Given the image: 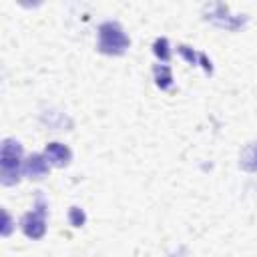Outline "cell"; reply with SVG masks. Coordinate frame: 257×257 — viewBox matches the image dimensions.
Listing matches in <instances>:
<instances>
[{"label":"cell","instance_id":"obj_8","mask_svg":"<svg viewBox=\"0 0 257 257\" xmlns=\"http://www.w3.org/2000/svg\"><path fill=\"white\" fill-rule=\"evenodd\" d=\"M153 76H155V84L161 90H171L173 88V72H171V66H167V64H155L153 66Z\"/></svg>","mask_w":257,"mask_h":257},{"label":"cell","instance_id":"obj_4","mask_svg":"<svg viewBox=\"0 0 257 257\" xmlns=\"http://www.w3.org/2000/svg\"><path fill=\"white\" fill-rule=\"evenodd\" d=\"M205 18L209 22H213L215 26L219 28H225V30H239L245 26L247 22V16H231L229 14V8L221 2H215L211 6H207V12H205Z\"/></svg>","mask_w":257,"mask_h":257},{"label":"cell","instance_id":"obj_11","mask_svg":"<svg viewBox=\"0 0 257 257\" xmlns=\"http://www.w3.org/2000/svg\"><path fill=\"white\" fill-rule=\"evenodd\" d=\"M68 221H70L72 227H82V225L86 223V215H84V211H82L80 207H70V211H68Z\"/></svg>","mask_w":257,"mask_h":257},{"label":"cell","instance_id":"obj_6","mask_svg":"<svg viewBox=\"0 0 257 257\" xmlns=\"http://www.w3.org/2000/svg\"><path fill=\"white\" fill-rule=\"evenodd\" d=\"M48 171H50V163L40 153H34L24 161V175L30 179H44Z\"/></svg>","mask_w":257,"mask_h":257},{"label":"cell","instance_id":"obj_3","mask_svg":"<svg viewBox=\"0 0 257 257\" xmlns=\"http://www.w3.org/2000/svg\"><path fill=\"white\" fill-rule=\"evenodd\" d=\"M20 229L28 239L44 237V233H46V203L40 193L36 195V211H30L20 219Z\"/></svg>","mask_w":257,"mask_h":257},{"label":"cell","instance_id":"obj_1","mask_svg":"<svg viewBox=\"0 0 257 257\" xmlns=\"http://www.w3.org/2000/svg\"><path fill=\"white\" fill-rule=\"evenodd\" d=\"M24 173L22 165V145L16 139H4L0 149V181L2 185L10 187L20 181Z\"/></svg>","mask_w":257,"mask_h":257},{"label":"cell","instance_id":"obj_7","mask_svg":"<svg viewBox=\"0 0 257 257\" xmlns=\"http://www.w3.org/2000/svg\"><path fill=\"white\" fill-rule=\"evenodd\" d=\"M177 52L189 62V64H201L203 68H205V72L207 74H213V66H211V60L207 58V54L205 52H197V50H193L191 46H187V44H179L177 46Z\"/></svg>","mask_w":257,"mask_h":257},{"label":"cell","instance_id":"obj_10","mask_svg":"<svg viewBox=\"0 0 257 257\" xmlns=\"http://www.w3.org/2000/svg\"><path fill=\"white\" fill-rule=\"evenodd\" d=\"M153 52L159 60L163 62H169L171 60V48H169V40L167 38H157L153 42Z\"/></svg>","mask_w":257,"mask_h":257},{"label":"cell","instance_id":"obj_5","mask_svg":"<svg viewBox=\"0 0 257 257\" xmlns=\"http://www.w3.org/2000/svg\"><path fill=\"white\" fill-rule=\"evenodd\" d=\"M44 157L48 159V163L52 167L62 169V167H66L72 161V151L66 145H62V143H48L44 147Z\"/></svg>","mask_w":257,"mask_h":257},{"label":"cell","instance_id":"obj_12","mask_svg":"<svg viewBox=\"0 0 257 257\" xmlns=\"http://www.w3.org/2000/svg\"><path fill=\"white\" fill-rule=\"evenodd\" d=\"M10 233V215L4 211V229H2V235H8Z\"/></svg>","mask_w":257,"mask_h":257},{"label":"cell","instance_id":"obj_2","mask_svg":"<svg viewBox=\"0 0 257 257\" xmlns=\"http://www.w3.org/2000/svg\"><path fill=\"white\" fill-rule=\"evenodd\" d=\"M128 46H131V40L118 22L108 20L98 26V44H96L98 52L106 56H120L126 52Z\"/></svg>","mask_w":257,"mask_h":257},{"label":"cell","instance_id":"obj_9","mask_svg":"<svg viewBox=\"0 0 257 257\" xmlns=\"http://www.w3.org/2000/svg\"><path fill=\"white\" fill-rule=\"evenodd\" d=\"M241 167L247 171H257V143L249 145L241 157Z\"/></svg>","mask_w":257,"mask_h":257}]
</instances>
